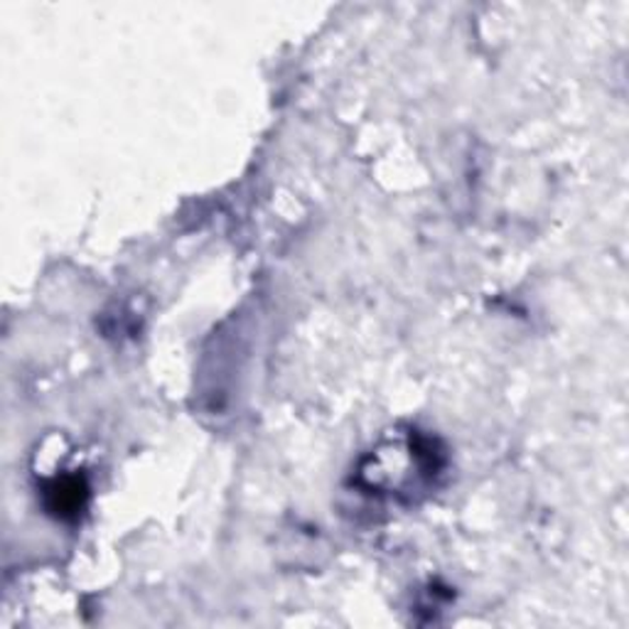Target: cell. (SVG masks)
Listing matches in <instances>:
<instances>
[{
    "mask_svg": "<svg viewBox=\"0 0 629 629\" xmlns=\"http://www.w3.org/2000/svg\"><path fill=\"white\" fill-rule=\"evenodd\" d=\"M87 484L77 474H61L45 487L47 509L59 519H77L87 504Z\"/></svg>",
    "mask_w": 629,
    "mask_h": 629,
    "instance_id": "obj_1",
    "label": "cell"
}]
</instances>
